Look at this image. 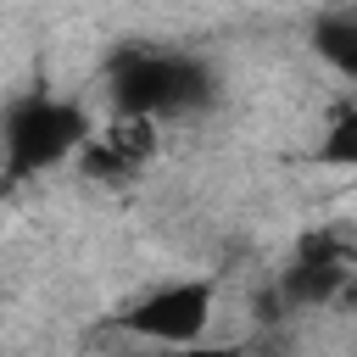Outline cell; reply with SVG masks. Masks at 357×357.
<instances>
[{
  "mask_svg": "<svg viewBox=\"0 0 357 357\" xmlns=\"http://www.w3.org/2000/svg\"><path fill=\"white\" fill-rule=\"evenodd\" d=\"M156 151V123L145 117H117L112 128H100L95 139H84V167L95 178H134Z\"/></svg>",
  "mask_w": 357,
  "mask_h": 357,
  "instance_id": "4",
  "label": "cell"
},
{
  "mask_svg": "<svg viewBox=\"0 0 357 357\" xmlns=\"http://www.w3.org/2000/svg\"><path fill=\"white\" fill-rule=\"evenodd\" d=\"M212 307H218V290L212 279H173L151 296H139L128 312H117V329L167 351V346H195L206 329H212Z\"/></svg>",
  "mask_w": 357,
  "mask_h": 357,
  "instance_id": "3",
  "label": "cell"
},
{
  "mask_svg": "<svg viewBox=\"0 0 357 357\" xmlns=\"http://www.w3.org/2000/svg\"><path fill=\"white\" fill-rule=\"evenodd\" d=\"M312 50H318L340 78H351V73H357V17H351V11L318 17V28H312Z\"/></svg>",
  "mask_w": 357,
  "mask_h": 357,
  "instance_id": "5",
  "label": "cell"
},
{
  "mask_svg": "<svg viewBox=\"0 0 357 357\" xmlns=\"http://www.w3.org/2000/svg\"><path fill=\"white\" fill-rule=\"evenodd\" d=\"M89 139V123L78 106L67 100H50V95H28L6 112L0 123V173L6 178H28V173H45L56 167L67 151H78Z\"/></svg>",
  "mask_w": 357,
  "mask_h": 357,
  "instance_id": "2",
  "label": "cell"
},
{
  "mask_svg": "<svg viewBox=\"0 0 357 357\" xmlns=\"http://www.w3.org/2000/svg\"><path fill=\"white\" fill-rule=\"evenodd\" d=\"M151 357H245L240 346H167V351H151Z\"/></svg>",
  "mask_w": 357,
  "mask_h": 357,
  "instance_id": "7",
  "label": "cell"
},
{
  "mask_svg": "<svg viewBox=\"0 0 357 357\" xmlns=\"http://www.w3.org/2000/svg\"><path fill=\"white\" fill-rule=\"evenodd\" d=\"M318 162H329V167H351V162H357V112H351V106L335 112L329 139L318 145Z\"/></svg>",
  "mask_w": 357,
  "mask_h": 357,
  "instance_id": "6",
  "label": "cell"
},
{
  "mask_svg": "<svg viewBox=\"0 0 357 357\" xmlns=\"http://www.w3.org/2000/svg\"><path fill=\"white\" fill-rule=\"evenodd\" d=\"M218 89H212V73L184 56V50H123L112 61V100H117V117H145V123H162V117H184L195 106H206Z\"/></svg>",
  "mask_w": 357,
  "mask_h": 357,
  "instance_id": "1",
  "label": "cell"
}]
</instances>
